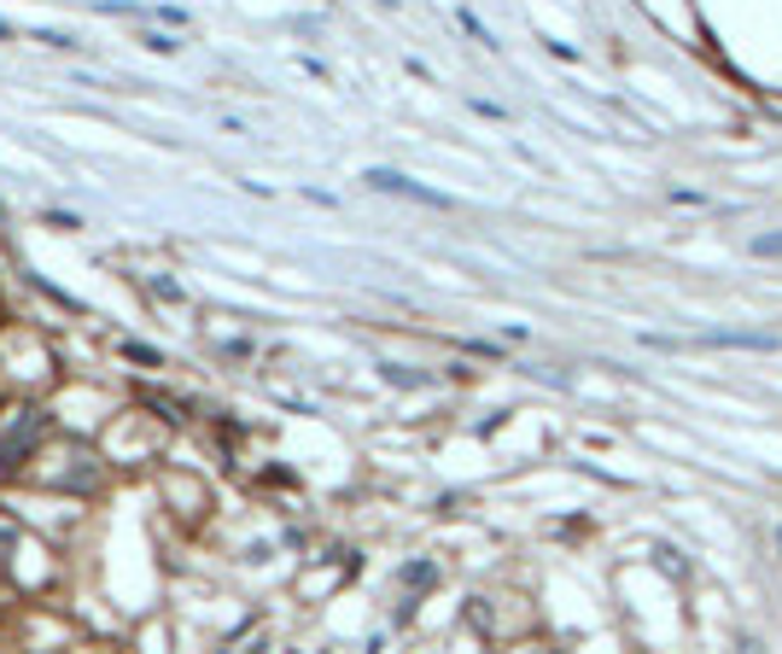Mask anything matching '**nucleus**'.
Masks as SVG:
<instances>
[{
    "label": "nucleus",
    "instance_id": "f257e3e1",
    "mask_svg": "<svg viewBox=\"0 0 782 654\" xmlns=\"http://www.w3.org/2000/svg\"><path fill=\"white\" fill-rule=\"evenodd\" d=\"M661 351H782L776 334H748V327H718V334H695V339H648Z\"/></svg>",
    "mask_w": 782,
    "mask_h": 654
},
{
    "label": "nucleus",
    "instance_id": "f03ea898",
    "mask_svg": "<svg viewBox=\"0 0 782 654\" xmlns=\"http://www.w3.org/2000/svg\"><path fill=\"white\" fill-rule=\"evenodd\" d=\"M41 433H47V415L41 409H24L7 433H0V467H18V462H30V450L41 444Z\"/></svg>",
    "mask_w": 782,
    "mask_h": 654
},
{
    "label": "nucleus",
    "instance_id": "7ed1b4c3",
    "mask_svg": "<svg viewBox=\"0 0 782 654\" xmlns=\"http://www.w3.org/2000/svg\"><path fill=\"white\" fill-rule=\"evenodd\" d=\"M368 188H380V193H398V199H415V204H450V193L438 188H421V181H409L403 170H368Z\"/></svg>",
    "mask_w": 782,
    "mask_h": 654
},
{
    "label": "nucleus",
    "instance_id": "20e7f679",
    "mask_svg": "<svg viewBox=\"0 0 782 654\" xmlns=\"http://www.w3.org/2000/svg\"><path fill=\"white\" fill-rule=\"evenodd\" d=\"M403 584H415V590L421 584H438V567H432V561H409L403 567Z\"/></svg>",
    "mask_w": 782,
    "mask_h": 654
},
{
    "label": "nucleus",
    "instance_id": "39448f33",
    "mask_svg": "<svg viewBox=\"0 0 782 654\" xmlns=\"http://www.w3.org/2000/svg\"><path fill=\"white\" fill-rule=\"evenodd\" d=\"M123 357H129V362H147V368H163V351H152V345H123Z\"/></svg>",
    "mask_w": 782,
    "mask_h": 654
},
{
    "label": "nucleus",
    "instance_id": "423d86ee",
    "mask_svg": "<svg viewBox=\"0 0 782 654\" xmlns=\"http://www.w3.org/2000/svg\"><path fill=\"white\" fill-rule=\"evenodd\" d=\"M753 257H776L782 263V229L776 234H753Z\"/></svg>",
    "mask_w": 782,
    "mask_h": 654
},
{
    "label": "nucleus",
    "instance_id": "0eeeda50",
    "mask_svg": "<svg viewBox=\"0 0 782 654\" xmlns=\"http://www.w3.org/2000/svg\"><path fill=\"white\" fill-rule=\"evenodd\" d=\"M385 380H391V386H426L421 375H409V368H385Z\"/></svg>",
    "mask_w": 782,
    "mask_h": 654
},
{
    "label": "nucleus",
    "instance_id": "6e6552de",
    "mask_svg": "<svg viewBox=\"0 0 782 654\" xmlns=\"http://www.w3.org/2000/svg\"><path fill=\"white\" fill-rule=\"evenodd\" d=\"M776 549H782V526H776Z\"/></svg>",
    "mask_w": 782,
    "mask_h": 654
},
{
    "label": "nucleus",
    "instance_id": "1a4fd4ad",
    "mask_svg": "<svg viewBox=\"0 0 782 654\" xmlns=\"http://www.w3.org/2000/svg\"><path fill=\"white\" fill-rule=\"evenodd\" d=\"M0 35H12V30H7V24H0Z\"/></svg>",
    "mask_w": 782,
    "mask_h": 654
}]
</instances>
